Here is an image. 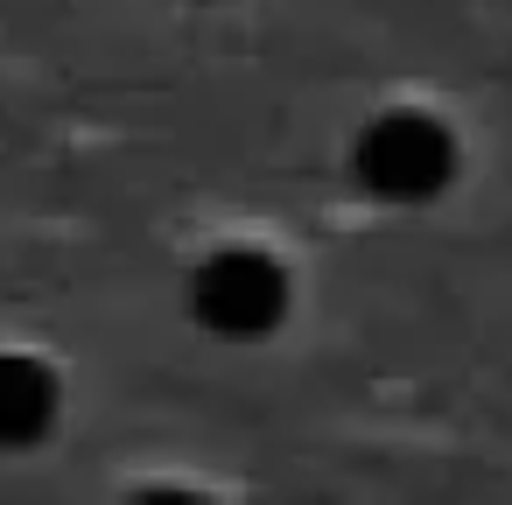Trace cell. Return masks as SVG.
<instances>
[{
  "instance_id": "1",
  "label": "cell",
  "mask_w": 512,
  "mask_h": 505,
  "mask_svg": "<svg viewBox=\"0 0 512 505\" xmlns=\"http://www.w3.org/2000/svg\"><path fill=\"white\" fill-rule=\"evenodd\" d=\"M351 176L379 204H428L456 176V134L428 113H379L351 141Z\"/></svg>"
},
{
  "instance_id": "2",
  "label": "cell",
  "mask_w": 512,
  "mask_h": 505,
  "mask_svg": "<svg viewBox=\"0 0 512 505\" xmlns=\"http://www.w3.org/2000/svg\"><path fill=\"white\" fill-rule=\"evenodd\" d=\"M190 316L232 344L274 337L288 316V267L260 246H225L190 274Z\"/></svg>"
},
{
  "instance_id": "3",
  "label": "cell",
  "mask_w": 512,
  "mask_h": 505,
  "mask_svg": "<svg viewBox=\"0 0 512 505\" xmlns=\"http://www.w3.org/2000/svg\"><path fill=\"white\" fill-rule=\"evenodd\" d=\"M57 372L29 351H0V449H29L57 428Z\"/></svg>"
}]
</instances>
